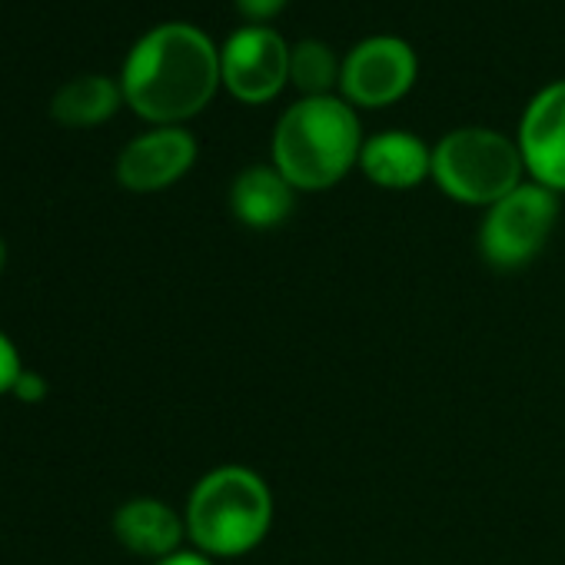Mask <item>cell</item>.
<instances>
[{"label":"cell","mask_w":565,"mask_h":565,"mask_svg":"<svg viewBox=\"0 0 565 565\" xmlns=\"http://www.w3.org/2000/svg\"><path fill=\"white\" fill-rule=\"evenodd\" d=\"M120 97H124V90L110 77L84 74V77L67 81L54 94L51 114L64 127H97V124H104L120 107Z\"/></svg>","instance_id":"obj_13"},{"label":"cell","mask_w":565,"mask_h":565,"mask_svg":"<svg viewBox=\"0 0 565 565\" xmlns=\"http://www.w3.org/2000/svg\"><path fill=\"white\" fill-rule=\"evenodd\" d=\"M290 77L307 97H330V87L340 81V67L327 44L303 41L290 51Z\"/></svg>","instance_id":"obj_14"},{"label":"cell","mask_w":565,"mask_h":565,"mask_svg":"<svg viewBox=\"0 0 565 565\" xmlns=\"http://www.w3.org/2000/svg\"><path fill=\"white\" fill-rule=\"evenodd\" d=\"M519 150L535 183L565 190V81L539 90L519 127Z\"/></svg>","instance_id":"obj_8"},{"label":"cell","mask_w":565,"mask_h":565,"mask_svg":"<svg viewBox=\"0 0 565 565\" xmlns=\"http://www.w3.org/2000/svg\"><path fill=\"white\" fill-rule=\"evenodd\" d=\"M183 522L203 555H243L273 525L269 486L246 466H220L193 486Z\"/></svg>","instance_id":"obj_3"},{"label":"cell","mask_w":565,"mask_h":565,"mask_svg":"<svg viewBox=\"0 0 565 565\" xmlns=\"http://www.w3.org/2000/svg\"><path fill=\"white\" fill-rule=\"evenodd\" d=\"M21 373H24V363H21V356H18V347H14L4 333H0V396H4V393H14Z\"/></svg>","instance_id":"obj_15"},{"label":"cell","mask_w":565,"mask_h":565,"mask_svg":"<svg viewBox=\"0 0 565 565\" xmlns=\"http://www.w3.org/2000/svg\"><path fill=\"white\" fill-rule=\"evenodd\" d=\"M233 216L249 230H273L294 213V183L276 167H249L230 186Z\"/></svg>","instance_id":"obj_12"},{"label":"cell","mask_w":565,"mask_h":565,"mask_svg":"<svg viewBox=\"0 0 565 565\" xmlns=\"http://www.w3.org/2000/svg\"><path fill=\"white\" fill-rule=\"evenodd\" d=\"M416 81V54L399 38L360 41L340 67V87L353 104H396Z\"/></svg>","instance_id":"obj_7"},{"label":"cell","mask_w":565,"mask_h":565,"mask_svg":"<svg viewBox=\"0 0 565 565\" xmlns=\"http://www.w3.org/2000/svg\"><path fill=\"white\" fill-rule=\"evenodd\" d=\"M4 263H8V246H4V239H0V269H4Z\"/></svg>","instance_id":"obj_19"},{"label":"cell","mask_w":565,"mask_h":565,"mask_svg":"<svg viewBox=\"0 0 565 565\" xmlns=\"http://www.w3.org/2000/svg\"><path fill=\"white\" fill-rule=\"evenodd\" d=\"M157 565H213V562L203 552H173V555L160 558Z\"/></svg>","instance_id":"obj_18"},{"label":"cell","mask_w":565,"mask_h":565,"mask_svg":"<svg viewBox=\"0 0 565 565\" xmlns=\"http://www.w3.org/2000/svg\"><path fill=\"white\" fill-rule=\"evenodd\" d=\"M558 220V196L542 183H522L489 206L479 226V249L489 266L509 273L532 263Z\"/></svg>","instance_id":"obj_5"},{"label":"cell","mask_w":565,"mask_h":565,"mask_svg":"<svg viewBox=\"0 0 565 565\" xmlns=\"http://www.w3.org/2000/svg\"><path fill=\"white\" fill-rule=\"evenodd\" d=\"M360 120L340 97H303L279 117L273 163L294 190H327L360 160Z\"/></svg>","instance_id":"obj_2"},{"label":"cell","mask_w":565,"mask_h":565,"mask_svg":"<svg viewBox=\"0 0 565 565\" xmlns=\"http://www.w3.org/2000/svg\"><path fill=\"white\" fill-rule=\"evenodd\" d=\"M186 522L160 499H130L114 515V535L124 548L143 558H167L180 552Z\"/></svg>","instance_id":"obj_11"},{"label":"cell","mask_w":565,"mask_h":565,"mask_svg":"<svg viewBox=\"0 0 565 565\" xmlns=\"http://www.w3.org/2000/svg\"><path fill=\"white\" fill-rule=\"evenodd\" d=\"M522 150L509 137L486 127L446 134L433 150V177L439 190L459 203L492 206L522 186Z\"/></svg>","instance_id":"obj_4"},{"label":"cell","mask_w":565,"mask_h":565,"mask_svg":"<svg viewBox=\"0 0 565 565\" xmlns=\"http://www.w3.org/2000/svg\"><path fill=\"white\" fill-rule=\"evenodd\" d=\"M220 74L230 94L243 104H263L279 94L290 77V51L269 28H239L220 51Z\"/></svg>","instance_id":"obj_6"},{"label":"cell","mask_w":565,"mask_h":565,"mask_svg":"<svg viewBox=\"0 0 565 565\" xmlns=\"http://www.w3.org/2000/svg\"><path fill=\"white\" fill-rule=\"evenodd\" d=\"M287 0H236V8L249 18V21H266L273 18Z\"/></svg>","instance_id":"obj_17"},{"label":"cell","mask_w":565,"mask_h":565,"mask_svg":"<svg viewBox=\"0 0 565 565\" xmlns=\"http://www.w3.org/2000/svg\"><path fill=\"white\" fill-rule=\"evenodd\" d=\"M220 54L193 24H160L147 31L124 61V100L147 120L177 124L200 114L216 94Z\"/></svg>","instance_id":"obj_1"},{"label":"cell","mask_w":565,"mask_h":565,"mask_svg":"<svg viewBox=\"0 0 565 565\" xmlns=\"http://www.w3.org/2000/svg\"><path fill=\"white\" fill-rule=\"evenodd\" d=\"M196 160V140L183 127H160L130 140L117 157V180L134 193L177 183Z\"/></svg>","instance_id":"obj_9"},{"label":"cell","mask_w":565,"mask_h":565,"mask_svg":"<svg viewBox=\"0 0 565 565\" xmlns=\"http://www.w3.org/2000/svg\"><path fill=\"white\" fill-rule=\"evenodd\" d=\"M14 396H18L21 403H41V399L47 396V383H44V376H38V373L24 370V373H21V380H18V386H14Z\"/></svg>","instance_id":"obj_16"},{"label":"cell","mask_w":565,"mask_h":565,"mask_svg":"<svg viewBox=\"0 0 565 565\" xmlns=\"http://www.w3.org/2000/svg\"><path fill=\"white\" fill-rule=\"evenodd\" d=\"M363 173L386 190H409L433 173V150L406 130H386L363 143Z\"/></svg>","instance_id":"obj_10"}]
</instances>
